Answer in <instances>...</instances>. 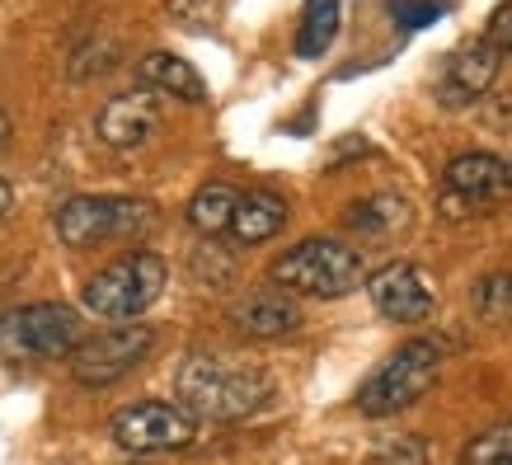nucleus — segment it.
Wrapping results in <instances>:
<instances>
[{
	"label": "nucleus",
	"instance_id": "17",
	"mask_svg": "<svg viewBox=\"0 0 512 465\" xmlns=\"http://www.w3.org/2000/svg\"><path fill=\"white\" fill-rule=\"evenodd\" d=\"M348 226L362 235H390L400 226H409V202L395 198V193H376L367 202H353L348 207Z\"/></svg>",
	"mask_w": 512,
	"mask_h": 465
},
{
	"label": "nucleus",
	"instance_id": "6",
	"mask_svg": "<svg viewBox=\"0 0 512 465\" xmlns=\"http://www.w3.org/2000/svg\"><path fill=\"white\" fill-rule=\"evenodd\" d=\"M156 226V207L141 198H71L57 207V235L66 249H94L104 240H137Z\"/></svg>",
	"mask_w": 512,
	"mask_h": 465
},
{
	"label": "nucleus",
	"instance_id": "9",
	"mask_svg": "<svg viewBox=\"0 0 512 465\" xmlns=\"http://www.w3.org/2000/svg\"><path fill=\"white\" fill-rule=\"evenodd\" d=\"M109 437L123 451H132V456H160V451H184L198 437V428H193V419L179 404L146 400V404L118 409L109 423Z\"/></svg>",
	"mask_w": 512,
	"mask_h": 465
},
{
	"label": "nucleus",
	"instance_id": "20",
	"mask_svg": "<svg viewBox=\"0 0 512 465\" xmlns=\"http://www.w3.org/2000/svg\"><path fill=\"white\" fill-rule=\"evenodd\" d=\"M461 465H512V419L470 437V447L461 451Z\"/></svg>",
	"mask_w": 512,
	"mask_h": 465
},
{
	"label": "nucleus",
	"instance_id": "26",
	"mask_svg": "<svg viewBox=\"0 0 512 465\" xmlns=\"http://www.w3.org/2000/svg\"><path fill=\"white\" fill-rule=\"evenodd\" d=\"M132 465H137V461H132Z\"/></svg>",
	"mask_w": 512,
	"mask_h": 465
},
{
	"label": "nucleus",
	"instance_id": "22",
	"mask_svg": "<svg viewBox=\"0 0 512 465\" xmlns=\"http://www.w3.org/2000/svg\"><path fill=\"white\" fill-rule=\"evenodd\" d=\"M170 15L184 29H207L217 19V0H170Z\"/></svg>",
	"mask_w": 512,
	"mask_h": 465
},
{
	"label": "nucleus",
	"instance_id": "15",
	"mask_svg": "<svg viewBox=\"0 0 512 465\" xmlns=\"http://www.w3.org/2000/svg\"><path fill=\"white\" fill-rule=\"evenodd\" d=\"M137 71L151 90L170 94V99H184V104H202V99H207V85H202V76L193 71V62L174 57V52H146Z\"/></svg>",
	"mask_w": 512,
	"mask_h": 465
},
{
	"label": "nucleus",
	"instance_id": "14",
	"mask_svg": "<svg viewBox=\"0 0 512 465\" xmlns=\"http://www.w3.org/2000/svg\"><path fill=\"white\" fill-rule=\"evenodd\" d=\"M282 226H287V202L278 193H264V188L240 193V202H235V212H231V235L240 245H264Z\"/></svg>",
	"mask_w": 512,
	"mask_h": 465
},
{
	"label": "nucleus",
	"instance_id": "13",
	"mask_svg": "<svg viewBox=\"0 0 512 465\" xmlns=\"http://www.w3.org/2000/svg\"><path fill=\"white\" fill-rule=\"evenodd\" d=\"M231 325L249 339H282V334H292L301 325V306L282 287H259V292L240 296L231 306Z\"/></svg>",
	"mask_w": 512,
	"mask_h": 465
},
{
	"label": "nucleus",
	"instance_id": "19",
	"mask_svg": "<svg viewBox=\"0 0 512 465\" xmlns=\"http://www.w3.org/2000/svg\"><path fill=\"white\" fill-rule=\"evenodd\" d=\"M470 306L489 329H508L512 325V273H484L470 292Z\"/></svg>",
	"mask_w": 512,
	"mask_h": 465
},
{
	"label": "nucleus",
	"instance_id": "24",
	"mask_svg": "<svg viewBox=\"0 0 512 465\" xmlns=\"http://www.w3.org/2000/svg\"><path fill=\"white\" fill-rule=\"evenodd\" d=\"M10 202H15V193H10V184H5V179H0V217H5V212H10Z\"/></svg>",
	"mask_w": 512,
	"mask_h": 465
},
{
	"label": "nucleus",
	"instance_id": "21",
	"mask_svg": "<svg viewBox=\"0 0 512 465\" xmlns=\"http://www.w3.org/2000/svg\"><path fill=\"white\" fill-rule=\"evenodd\" d=\"M372 465H428V442L414 433L381 437L372 451Z\"/></svg>",
	"mask_w": 512,
	"mask_h": 465
},
{
	"label": "nucleus",
	"instance_id": "4",
	"mask_svg": "<svg viewBox=\"0 0 512 465\" xmlns=\"http://www.w3.org/2000/svg\"><path fill=\"white\" fill-rule=\"evenodd\" d=\"M80 334V315L62 301H33L0 315V357L5 362H57L71 357Z\"/></svg>",
	"mask_w": 512,
	"mask_h": 465
},
{
	"label": "nucleus",
	"instance_id": "16",
	"mask_svg": "<svg viewBox=\"0 0 512 465\" xmlns=\"http://www.w3.org/2000/svg\"><path fill=\"white\" fill-rule=\"evenodd\" d=\"M235 202H240V193H235L231 184H207L193 193V202H188V221H193V231L202 235H226L231 231V212Z\"/></svg>",
	"mask_w": 512,
	"mask_h": 465
},
{
	"label": "nucleus",
	"instance_id": "3",
	"mask_svg": "<svg viewBox=\"0 0 512 465\" xmlns=\"http://www.w3.org/2000/svg\"><path fill=\"white\" fill-rule=\"evenodd\" d=\"M165 278H170V268L160 254L151 249H132L123 259H113L109 268H99L90 282H85V310H94L99 320H132L141 310H151L165 292Z\"/></svg>",
	"mask_w": 512,
	"mask_h": 465
},
{
	"label": "nucleus",
	"instance_id": "18",
	"mask_svg": "<svg viewBox=\"0 0 512 465\" xmlns=\"http://www.w3.org/2000/svg\"><path fill=\"white\" fill-rule=\"evenodd\" d=\"M339 33V0H306L301 10V33H296V52L301 57H320Z\"/></svg>",
	"mask_w": 512,
	"mask_h": 465
},
{
	"label": "nucleus",
	"instance_id": "7",
	"mask_svg": "<svg viewBox=\"0 0 512 465\" xmlns=\"http://www.w3.org/2000/svg\"><path fill=\"white\" fill-rule=\"evenodd\" d=\"M512 193V165L498 155H456L442 179V217L466 221V217H489V207Z\"/></svg>",
	"mask_w": 512,
	"mask_h": 465
},
{
	"label": "nucleus",
	"instance_id": "10",
	"mask_svg": "<svg viewBox=\"0 0 512 465\" xmlns=\"http://www.w3.org/2000/svg\"><path fill=\"white\" fill-rule=\"evenodd\" d=\"M372 306L395 325H423L433 315V287L414 264H386L367 282Z\"/></svg>",
	"mask_w": 512,
	"mask_h": 465
},
{
	"label": "nucleus",
	"instance_id": "11",
	"mask_svg": "<svg viewBox=\"0 0 512 465\" xmlns=\"http://www.w3.org/2000/svg\"><path fill=\"white\" fill-rule=\"evenodd\" d=\"M94 127H99V141H104V146H113V151H137V146H146V141L156 137V127H160L156 94L151 90L118 94V99H109V104L99 109Z\"/></svg>",
	"mask_w": 512,
	"mask_h": 465
},
{
	"label": "nucleus",
	"instance_id": "5",
	"mask_svg": "<svg viewBox=\"0 0 512 465\" xmlns=\"http://www.w3.org/2000/svg\"><path fill=\"white\" fill-rule=\"evenodd\" d=\"M273 282L296 296H348L362 287V254L339 240H301L273 264Z\"/></svg>",
	"mask_w": 512,
	"mask_h": 465
},
{
	"label": "nucleus",
	"instance_id": "8",
	"mask_svg": "<svg viewBox=\"0 0 512 465\" xmlns=\"http://www.w3.org/2000/svg\"><path fill=\"white\" fill-rule=\"evenodd\" d=\"M156 348V329L151 325H113L94 339H80L71 353V372L85 386H113L127 372H137L146 353Z\"/></svg>",
	"mask_w": 512,
	"mask_h": 465
},
{
	"label": "nucleus",
	"instance_id": "2",
	"mask_svg": "<svg viewBox=\"0 0 512 465\" xmlns=\"http://www.w3.org/2000/svg\"><path fill=\"white\" fill-rule=\"evenodd\" d=\"M437 372H442V348L433 339H409L357 386V409L372 414V419L400 414L433 390Z\"/></svg>",
	"mask_w": 512,
	"mask_h": 465
},
{
	"label": "nucleus",
	"instance_id": "25",
	"mask_svg": "<svg viewBox=\"0 0 512 465\" xmlns=\"http://www.w3.org/2000/svg\"><path fill=\"white\" fill-rule=\"evenodd\" d=\"M5 137H10V113L0 109V146H5Z\"/></svg>",
	"mask_w": 512,
	"mask_h": 465
},
{
	"label": "nucleus",
	"instance_id": "12",
	"mask_svg": "<svg viewBox=\"0 0 512 465\" xmlns=\"http://www.w3.org/2000/svg\"><path fill=\"white\" fill-rule=\"evenodd\" d=\"M498 66H503V57H498L484 38L456 47L447 57V66H442V104H447V109L475 104V99L498 80Z\"/></svg>",
	"mask_w": 512,
	"mask_h": 465
},
{
	"label": "nucleus",
	"instance_id": "1",
	"mask_svg": "<svg viewBox=\"0 0 512 465\" xmlns=\"http://www.w3.org/2000/svg\"><path fill=\"white\" fill-rule=\"evenodd\" d=\"M174 390H179L188 419L240 423L273 400V376L245 367V362H231V357L193 353L174 376Z\"/></svg>",
	"mask_w": 512,
	"mask_h": 465
},
{
	"label": "nucleus",
	"instance_id": "23",
	"mask_svg": "<svg viewBox=\"0 0 512 465\" xmlns=\"http://www.w3.org/2000/svg\"><path fill=\"white\" fill-rule=\"evenodd\" d=\"M484 43L494 47L498 57H512V5H498L489 29H484Z\"/></svg>",
	"mask_w": 512,
	"mask_h": 465
}]
</instances>
